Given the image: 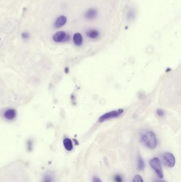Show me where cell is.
<instances>
[{
    "instance_id": "obj_1",
    "label": "cell",
    "mask_w": 181,
    "mask_h": 182,
    "mask_svg": "<svg viewBox=\"0 0 181 182\" xmlns=\"http://www.w3.org/2000/svg\"><path fill=\"white\" fill-rule=\"evenodd\" d=\"M141 141L149 149H154L157 146V138L155 133L152 131L144 132L141 135Z\"/></svg>"
},
{
    "instance_id": "obj_2",
    "label": "cell",
    "mask_w": 181,
    "mask_h": 182,
    "mask_svg": "<svg viewBox=\"0 0 181 182\" xmlns=\"http://www.w3.org/2000/svg\"><path fill=\"white\" fill-rule=\"evenodd\" d=\"M123 109H119L115 110L110 112H108L101 115L99 118V122H104L106 120H110L113 118H117L121 115L123 112Z\"/></svg>"
},
{
    "instance_id": "obj_3",
    "label": "cell",
    "mask_w": 181,
    "mask_h": 182,
    "mask_svg": "<svg viewBox=\"0 0 181 182\" xmlns=\"http://www.w3.org/2000/svg\"><path fill=\"white\" fill-rule=\"evenodd\" d=\"M149 164L155 172L157 174L159 178H163L164 177L163 169L161 167V162L158 158H155L150 160Z\"/></svg>"
},
{
    "instance_id": "obj_4",
    "label": "cell",
    "mask_w": 181,
    "mask_h": 182,
    "mask_svg": "<svg viewBox=\"0 0 181 182\" xmlns=\"http://www.w3.org/2000/svg\"><path fill=\"white\" fill-rule=\"evenodd\" d=\"M164 164L169 168H173L175 164L174 156L172 153L166 152L162 156Z\"/></svg>"
},
{
    "instance_id": "obj_5",
    "label": "cell",
    "mask_w": 181,
    "mask_h": 182,
    "mask_svg": "<svg viewBox=\"0 0 181 182\" xmlns=\"http://www.w3.org/2000/svg\"><path fill=\"white\" fill-rule=\"evenodd\" d=\"M70 36L63 31H58L53 36V40L55 42H61L68 40Z\"/></svg>"
},
{
    "instance_id": "obj_6",
    "label": "cell",
    "mask_w": 181,
    "mask_h": 182,
    "mask_svg": "<svg viewBox=\"0 0 181 182\" xmlns=\"http://www.w3.org/2000/svg\"><path fill=\"white\" fill-rule=\"evenodd\" d=\"M67 21V19L65 16H61L56 20L55 26L56 28H60L63 26Z\"/></svg>"
},
{
    "instance_id": "obj_7",
    "label": "cell",
    "mask_w": 181,
    "mask_h": 182,
    "mask_svg": "<svg viewBox=\"0 0 181 182\" xmlns=\"http://www.w3.org/2000/svg\"><path fill=\"white\" fill-rule=\"evenodd\" d=\"M4 116L8 120H12L16 117V111L14 109H9L5 112Z\"/></svg>"
},
{
    "instance_id": "obj_8",
    "label": "cell",
    "mask_w": 181,
    "mask_h": 182,
    "mask_svg": "<svg viewBox=\"0 0 181 182\" xmlns=\"http://www.w3.org/2000/svg\"><path fill=\"white\" fill-rule=\"evenodd\" d=\"M73 41L76 45L80 46L83 42V38L81 34L79 33H75L73 36Z\"/></svg>"
},
{
    "instance_id": "obj_9",
    "label": "cell",
    "mask_w": 181,
    "mask_h": 182,
    "mask_svg": "<svg viewBox=\"0 0 181 182\" xmlns=\"http://www.w3.org/2000/svg\"><path fill=\"white\" fill-rule=\"evenodd\" d=\"M97 12L96 10L94 9H89L85 14V17L87 19L91 20L96 18L97 16Z\"/></svg>"
},
{
    "instance_id": "obj_10",
    "label": "cell",
    "mask_w": 181,
    "mask_h": 182,
    "mask_svg": "<svg viewBox=\"0 0 181 182\" xmlns=\"http://www.w3.org/2000/svg\"><path fill=\"white\" fill-rule=\"evenodd\" d=\"M63 145L66 150L70 151L73 149V144L70 138H66L63 140Z\"/></svg>"
},
{
    "instance_id": "obj_11",
    "label": "cell",
    "mask_w": 181,
    "mask_h": 182,
    "mask_svg": "<svg viewBox=\"0 0 181 182\" xmlns=\"http://www.w3.org/2000/svg\"><path fill=\"white\" fill-rule=\"evenodd\" d=\"M87 35L92 39H95L98 37L99 33L96 30H90L87 33Z\"/></svg>"
},
{
    "instance_id": "obj_12",
    "label": "cell",
    "mask_w": 181,
    "mask_h": 182,
    "mask_svg": "<svg viewBox=\"0 0 181 182\" xmlns=\"http://www.w3.org/2000/svg\"><path fill=\"white\" fill-rule=\"evenodd\" d=\"M144 168V160L141 157H139L138 159V169L140 171H142Z\"/></svg>"
},
{
    "instance_id": "obj_13",
    "label": "cell",
    "mask_w": 181,
    "mask_h": 182,
    "mask_svg": "<svg viewBox=\"0 0 181 182\" xmlns=\"http://www.w3.org/2000/svg\"><path fill=\"white\" fill-rule=\"evenodd\" d=\"M133 182H144V180H143L142 178L140 176L137 175L135 176L133 178Z\"/></svg>"
},
{
    "instance_id": "obj_14",
    "label": "cell",
    "mask_w": 181,
    "mask_h": 182,
    "mask_svg": "<svg viewBox=\"0 0 181 182\" xmlns=\"http://www.w3.org/2000/svg\"><path fill=\"white\" fill-rule=\"evenodd\" d=\"M43 182H53V178L50 175H46L44 177Z\"/></svg>"
},
{
    "instance_id": "obj_15",
    "label": "cell",
    "mask_w": 181,
    "mask_h": 182,
    "mask_svg": "<svg viewBox=\"0 0 181 182\" xmlns=\"http://www.w3.org/2000/svg\"><path fill=\"white\" fill-rule=\"evenodd\" d=\"M114 180L115 182H123V179L121 177V176L119 175H116L115 176L114 178Z\"/></svg>"
},
{
    "instance_id": "obj_16",
    "label": "cell",
    "mask_w": 181,
    "mask_h": 182,
    "mask_svg": "<svg viewBox=\"0 0 181 182\" xmlns=\"http://www.w3.org/2000/svg\"><path fill=\"white\" fill-rule=\"evenodd\" d=\"M157 113L158 115L160 117H162L164 115V112L161 109H158L157 111Z\"/></svg>"
},
{
    "instance_id": "obj_17",
    "label": "cell",
    "mask_w": 181,
    "mask_h": 182,
    "mask_svg": "<svg viewBox=\"0 0 181 182\" xmlns=\"http://www.w3.org/2000/svg\"><path fill=\"white\" fill-rule=\"evenodd\" d=\"M29 34L27 33H23L22 34V37L24 39H27L29 37Z\"/></svg>"
},
{
    "instance_id": "obj_18",
    "label": "cell",
    "mask_w": 181,
    "mask_h": 182,
    "mask_svg": "<svg viewBox=\"0 0 181 182\" xmlns=\"http://www.w3.org/2000/svg\"><path fill=\"white\" fill-rule=\"evenodd\" d=\"M93 182H102L99 178L97 177H94L93 178Z\"/></svg>"
},
{
    "instance_id": "obj_19",
    "label": "cell",
    "mask_w": 181,
    "mask_h": 182,
    "mask_svg": "<svg viewBox=\"0 0 181 182\" xmlns=\"http://www.w3.org/2000/svg\"><path fill=\"white\" fill-rule=\"evenodd\" d=\"M164 182V181H163V180H156L155 182Z\"/></svg>"
}]
</instances>
